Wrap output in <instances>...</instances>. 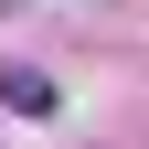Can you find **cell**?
<instances>
[{
	"instance_id": "obj_1",
	"label": "cell",
	"mask_w": 149,
	"mask_h": 149,
	"mask_svg": "<svg viewBox=\"0 0 149 149\" xmlns=\"http://www.w3.org/2000/svg\"><path fill=\"white\" fill-rule=\"evenodd\" d=\"M0 107H22V117H53V85H43V74H22V64H11V74H0Z\"/></svg>"
}]
</instances>
